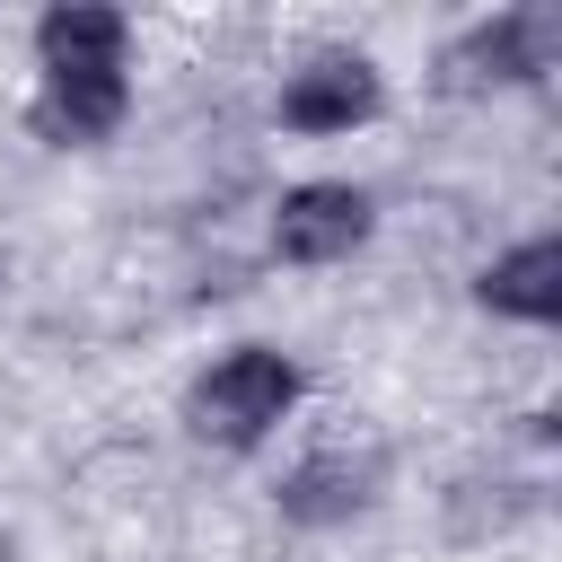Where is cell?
Here are the masks:
<instances>
[{"mask_svg": "<svg viewBox=\"0 0 562 562\" xmlns=\"http://www.w3.org/2000/svg\"><path fill=\"white\" fill-rule=\"evenodd\" d=\"M35 140L53 149H97L132 114V18L97 0H61L35 18Z\"/></svg>", "mask_w": 562, "mask_h": 562, "instance_id": "cell-1", "label": "cell"}, {"mask_svg": "<svg viewBox=\"0 0 562 562\" xmlns=\"http://www.w3.org/2000/svg\"><path fill=\"white\" fill-rule=\"evenodd\" d=\"M299 386H307V378H299L290 351L237 342V351H220V360L184 386V430H193L202 448H263V439L290 422Z\"/></svg>", "mask_w": 562, "mask_h": 562, "instance_id": "cell-2", "label": "cell"}, {"mask_svg": "<svg viewBox=\"0 0 562 562\" xmlns=\"http://www.w3.org/2000/svg\"><path fill=\"white\" fill-rule=\"evenodd\" d=\"M553 53H562V9H501V18H474L439 53V70L448 88H527L553 70Z\"/></svg>", "mask_w": 562, "mask_h": 562, "instance_id": "cell-3", "label": "cell"}, {"mask_svg": "<svg viewBox=\"0 0 562 562\" xmlns=\"http://www.w3.org/2000/svg\"><path fill=\"white\" fill-rule=\"evenodd\" d=\"M369 228H378L369 193H360V184H334V176L290 184V193L272 202V255H281V263H342L351 246H369Z\"/></svg>", "mask_w": 562, "mask_h": 562, "instance_id": "cell-4", "label": "cell"}, {"mask_svg": "<svg viewBox=\"0 0 562 562\" xmlns=\"http://www.w3.org/2000/svg\"><path fill=\"white\" fill-rule=\"evenodd\" d=\"M378 105H386L378 61H369V53H342V44L307 53V61L281 79V123H290V132H351V123H369Z\"/></svg>", "mask_w": 562, "mask_h": 562, "instance_id": "cell-5", "label": "cell"}, {"mask_svg": "<svg viewBox=\"0 0 562 562\" xmlns=\"http://www.w3.org/2000/svg\"><path fill=\"white\" fill-rule=\"evenodd\" d=\"M474 299H483L492 316L553 325V316H562V246H553V237H527V246H509L501 263H483Z\"/></svg>", "mask_w": 562, "mask_h": 562, "instance_id": "cell-6", "label": "cell"}]
</instances>
